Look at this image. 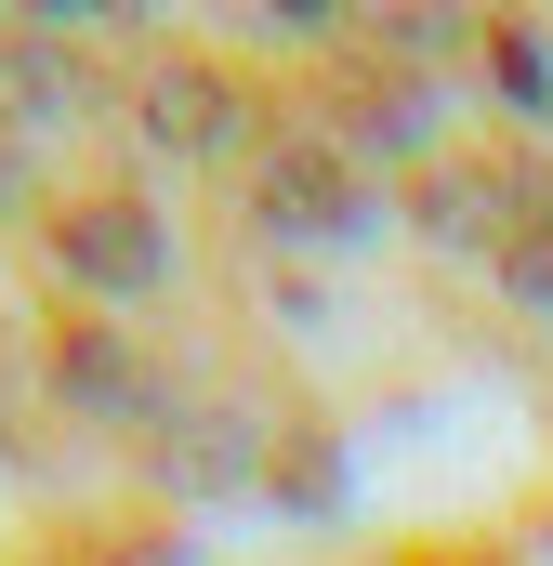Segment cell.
I'll list each match as a JSON object with an SVG mask.
<instances>
[{"label":"cell","mask_w":553,"mask_h":566,"mask_svg":"<svg viewBox=\"0 0 553 566\" xmlns=\"http://www.w3.org/2000/svg\"><path fill=\"white\" fill-rule=\"evenodd\" d=\"M251 211H264V224H290V238L356 224V171H343V145H276L264 185H251Z\"/></svg>","instance_id":"7a4b0ae2"},{"label":"cell","mask_w":553,"mask_h":566,"mask_svg":"<svg viewBox=\"0 0 553 566\" xmlns=\"http://www.w3.org/2000/svg\"><path fill=\"white\" fill-rule=\"evenodd\" d=\"M501 277L528 290V303H553V158L528 171V198H514V238H501Z\"/></svg>","instance_id":"277c9868"},{"label":"cell","mask_w":553,"mask_h":566,"mask_svg":"<svg viewBox=\"0 0 553 566\" xmlns=\"http://www.w3.org/2000/svg\"><path fill=\"white\" fill-rule=\"evenodd\" d=\"M53 251H66V277H80V290H145L158 264H171L158 211H145V198H119V185H106V198H80V211L53 224Z\"/></svg>","instance_id":"6da1fadb"},{"label":"cell","mask_w":553,"mask_h":566,"mask_svg":"<svg viewBox=\"0 0 553 566\" xmlns=\"http://www.w3.org/2000/svg\"><path fill=\"white\" fill-rule=\"evenodd\" d=\"M225 133H238L225 66H158V80H145V145H158V158H211Z\"/></svg>","instance_id":"3957f363"}]
</instances>
